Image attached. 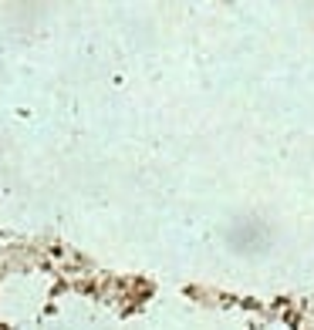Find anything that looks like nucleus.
Wrapping results in <instances>:
<instances>
[]
</instances>
